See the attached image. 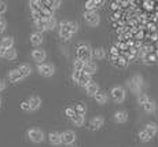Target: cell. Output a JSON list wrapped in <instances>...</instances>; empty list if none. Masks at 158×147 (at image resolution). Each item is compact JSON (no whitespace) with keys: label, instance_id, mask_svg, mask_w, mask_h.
<instances>
[{"label":"cell","instance_id":"1","mask_svg":"<svg viewBox=\"0 0 158 147\" xmlns=\"http://www.w3.org/2000/svg\"><path fill=\"white\" fill-rule=\"evenodd\" d=\"M92 52H94V51L91 50L89 45H87V44H80V45L77 47V59L83 61L84 63L89 62L91 58H92Z\"/></svg>","mask_w":158,"mask_h":147},{"label":"cell","instance_id":"2","mask_svg":"<svg viewBox=\"0 0 158 147\" xmlns=\"http://www.w3.org/2000/svg\"><path fill=\"white\" fill-rule=\"evenodd\" d=\"M84 18H85L87 23L89 26H96L101 22V17H99V14L96 13V11H87V13L84 14Z\"/></svg>","mask_w":158,"mask_h":147},{"label":"cell","instance_id":"3","mask_svg":"<svg viewBox=\"0 0 158 147\" xmlns=\"http://www.w3.org/2000/svg\"><path fill=\"white\" fill-rule=\"evenodd\" d=\"M28 136H29V139L35 143H41L44 140V133L41 132L40 129H37V128H35V129H29Z\"/></svg>","mask_w":158,"mask_h":147},{"label":"cell","instance_id":"4","mask_svg":"<svg viewBox=\"0 0 158 147\" xmlns=\"http://www.w3.org/2000/svg\"><path fill=\"white\" fill-rule=\"evenodd\" d=\"M110 94H111V98L118 103L124 102V99H125V91H124V88H121V87H114Z\"/></svg>","mask_w":158,"mask_h":147},{"label":"cell","instance_id":"5","mask_svg":"<svg viewBox=\"0 0 158 147\" xmlns=\"http://www.w3.org/2000/svg\"><path fill=\"white\" fill-rule=\"evenodd\" d=\"M39 72H40V74L45 76V77H51V76L54 74V72H55V69H54L52 65H39Z\"/></svg>","mask_w":158,"mask_h":147},{"label":"cell","instance_id":"6","mask_svg":"<svg viewBox=\"0 0 158 147\" xmlns=\"http://www.w3.org/2000/svg\"><path fill=\"white\" fill-rule=\"evenodd\" d=\"M60 27L69 30L72 35L73 33H77V30H78V25L76 22H72V21H65V22H62L60 23Z\"/></svg>","mask_w":158,"mask_h":147},{"label":"cell","instance_id":"7","mask_svg":"<svg viewBox=\"0 0 158 147\" xmlns=\"http://www.w3.org/2000/svg\"><path fill=\"white\" fill-rule=\"evenodd\" d=\"M74 140H76V135L72 131H66V132L62 133V142L66 143V145H72Z\"/></svg>","mask_w":158,"mask_h":147},{"label":"cell","instance_id":"8","mask_svg":"<svg viewBox=\"0 0 158 147\" xmlns=\"http://www.w3.org/2000/svg\"><path fill=\"white\" fill-rule=\"evenodd\" d=\"M45 57H47V54H45L44 50H35L32 52V58L33 61H36V62H43V61L45 59Z\"/></svg>","mask_w":158,"mask_h":147},{"label":"cell","instance_id":"9","mask_svg":"<svg viewBox=\"0 0 158 147\" xmlns=\"http://www.w3.org/2000/svg\"><path fill=\"white\" fill-rule=\"evenodd\" d=\"M48 139H50L51 145H60L62 143V133H58V132H51L48 135Z\"/></svg>","mask_w":158,"mask_h":147},{"label":"cell","instance_id":"10","mask_svg":"<svg viewBox=\"0 0 158 147\" xmlns=\"http://www.w3.org/2000/svg\"><path fill=\"white\" fill-rule=\"evenodd\" d=\"M103 118L102 117H95V118H92V120L89 121V127H91V129L92 131H96V129H99L101 127H103Z\"/></svg>","mask_w":158,"mask_h":147},{"label":"cell","instance_id":"11","mask_svg":"<svg viewBox=\"0 0 158 147\" xmlns=\"http://www.w3.org/2000/svg\"><path fill=\"white\" fill-rule=\"evenodd\" d=\"M129 85H131V88H132L133 91L139 92V90H140V87H142V77H139V76H135V77L131 80Z\"/></svg>","mask_w":158,"mask_h":147},{"label":"cell","instance_id":"12","mask_svg":"<svg viewBox=\"0 0 158 147\" xmlns=\"http://www.w3.org/2000/svg\"><path fill=\"white\" fill-rule=\"evenodd\" d=\"M8 78H10L11 82H18L19 80H22L23 76L21 74L19 70L15 69V70H11V72H10V74H8Z\"/></svg>","mask_w":158,"mask_h":147},{"label":"cell","instance_id":"13","mask_svg":"<svg viewBox=\"0 0 158 147\" xmlns=\"http://www.w3.org/2000/svg\"><path fill=\"white\" fill-rule=\"evenodd\" d=\"M96 72V65L94 62H87L85 63V66H84V69H83V73H85V74L88 76H91V74H94V73Z\"/></svg>","mask_w":158,"mask_h":147},{"label":"cell","instance_id":"14","mask_svg":"<svg viewBox=\"0 0 158 147\" xmlns=\"http://www.w3.org/2000/svg\"><path fill=\"white\" fill-rule=\"evenodd\" d=\"M103 2H101V0H88V2L85 3V8L87 11H95L96 7H99V4H102Z\"/></svg>","mask_w":158,"mask_h":147},{"label":"cell","instance_id":"15","mask_svg":"<svg viewBox=\"0 0 158 147\" xmlns=\"http://www.w3.org/2000/svg\"><path fill=\"white\" fill-rule=\"evenodd\" d=\"M14 39L13 37H4L2 41H0V47L6 48V50H10V48H14Z\"/></svg>","mask_w":158,"mask_h":147},{"label":"cell","instance_id":"16","mask_svg":"<svg viewBox=\"0 0 158 147\" xmlns=\"http://www.w3.org/2000/svg\"><path fill=\"white\" fill-rule=\"evenodd\" d=\"M29 105H30V110H37L41 105V99L39 96H32L29 99Z\"/></svg>","mask_w":158,"mask_h":147},{"label":"cell","instance_id":"17","mask_svg":"<svg viewBox=\"0 0 158 147\" xmlns=\"http://www.w3.org/2000/svg\"><path fill=\"white\" fill-rule=\"evenodd\" d=\"M85 90H87V94L89 95V96H95V95L99 92V87H98V84H96V82H91Z\"/></svg>","mask_w":158,"mask_h":147},{"label":"cell","instance_id":"18","mask_svg":"<svg viewBox=\"0 0 158 147\" xmlns=\"http://www.w3.org/2000/svg\"><path fill=\"white\" fill-rule=\"evenodd\" d=\"M144 131H146V133H147L150 137H154L157 135V132H158V127L156 124H148L147 127L144 128Z\"/></svg>","mask_w":158,"mask_h":147},{"label":"cell","instance_id":"19","mask_svg":"<svg viewBox=\"0 0 158 147\" xmlns=\"http://www.w3.org/2000/svg\"><path fill=\"white\" fill-rule=\"evenodd\" d=\"M114 120L117 122H125L128 120V114H127V111H115L114 113Z\"/></svg>","mask_w":158,"mask_h":147},{"label":"cell","instance_id":"20","mask_svg":"<svg viewBox=\"0 0 158 147\" xmlns=\"http://www.w3.org/2000/svg\"><path fill=\"white\" fill-rule=\"evenodd\" d=\"M30 41H32L33 45H40L41 43H43V35L41 33H33L32 36H30Z\"/></svg>","mask_w":158,"mask_h":147},{"label":"cell","instance_id":"21","mask_svg":"<svg viewBox=\"0 0 158 147\" xmlns=\"http://www.w3.org/2000/svg\"><path fill=\"white\" fill-rule=\"evenodd\" d=\"M91 76H88V74H85V73H83V74H81V77H80V81L77 82L78 85H81V87H88V85L91 84Z\"/></svg>","mask_w":158,"mask_h":147},{"label":"cell","instance_id":"22","mask_svg":"<svg viewBox=\"0 0 158 147\" xmlns=\"http://www.w3.org/2000/svg\"><path fill=\"white\" fill-rule=\"evenodd\" d=\"M94 99H95L98 103H101V105H105V103L107 102V96H106V94L105 92H101V91H99V92L96 94L95 96H94Z\"/></svg>","mask_w":158,"mask_h":147},{"label":"cell","instance_id":"23","mask_svg":"<svg viewBox=\"0 0 158 147\" xmlns=\"http://www.w3.org/2000/svg\"><path fill=\"white\" fill-rule=\"evenodd\" d=\"M18 70L21 72V74H22L23 77H26V76L30 74V72H32V67H30L29 65H21L19 67H18Z\"/></svg>","mask_w":158,"mask_h":147},{"label":"cell","instance_id":"24","mask_svg":"<svg viewBox=\"0 0 158 147\" xmlns=\"http://www.w3.org/2000/svg\"><path fill=\"white\" fill-rule=\"evenodd\" d=\"M142 107H143V110L146 113H151V111H154V110H156V103H154L153 100H148V102L144 103Z\"/></svg>","mask_w":158,"mask_h":147},{"label":"cell","instance_id":"25","mask_svg":"<svg viewBox=\"0 0 158 147\" xmlns=\"http://www.w3.org/2000/svg\"><path fill=\"white\" fill-rule=\"evenodd\" d=\"M92 57L96 58V59H103V58L106 57V52H105V50H103V48H96V50H94Z\"/></svg>","mask_w":158,"mask_h":147},{"label":"cell","instance_id":"26","mask_svg":"<svg viewBox=\"0 0 158 147\" xmlns=\"http://www.w3.org/2000/svg\"><path fill=\"white\" fill-rule=\"evenodd\" d=\"M4 58H6V59H8V61L15 59V58H17V51H15V48H10V50L6 51Z\"/></svg>","mask_w":158,"mask_h":147},{"label":"cell","instance_id":"27","mask_svg":"<svg viewBox=\"0 0 158 147\" xmlns=\"http://www.w3.org/2000/svg\"><path fill=\"white\" fill-rule=\"evenodd\" d=\"M35 23H36V26H37V29L41 30V32L47 29V22H45L44 19H37V21H35Z\"/></svg>","mask_w":158,"mask_h":147},{"label":"cell","instance_id":"28","mask_svg":"<svg viewBox=\"0 0 158 147\" xmlns=\"http://www.w3.org/2000/svg\"><path fill=\"white\" fill-rule=\"evenodd\" d=\"M73 124L74 125H77V127H81V125L84 124V116H78V114H76V117L73 118Z\"/></svg>","mask_w":158,"mask_h":147},{"label":"cell","instance_id":"29","mask_svg":"<svg viewBox=\"0 0 158 147\" xmlns=\"http://www.w3.org/2000/svg\"><path fill=\"white\" fill-rule=\"evenodd\" d=\"M84 66H85V63H84L83 61H80V59L74 61V70H77V72H83Z\"/></svg>","mask_w":158,"mask_h":147},{"label":"cell","instance_id":"30","mask_svg":"<svg viewBox=\"0 0 158 147\" xmlns=\"http://www.w3.org/2000/svg\"><path fill=\"white\" fill-rule=\"evenodd\" d=\"M76 114H78V116H84L85 114V106L83 105V103H78L77 106H76Z\"/></svg>","mask_w":158,"mask_h":147},{"label":"cell","instance_id":"31","mask_svg":"<svg viewBox=\"0 0 158 147\" xmlns=\"http://www.w3.org/2000/svg\"><path fill=\"white\" fill-rule=\"evenodd\" d=\"M148 100H150V99H148V96H147L146 94H139V96H138V102H139V105L143 106L144 103H147V102H148Z\"/></svg>","mask_w":158,"mask_h":147},{"label":"cell","instance_id":"32","mask_svg":"<svg viewBox=\"0 0 158 147\" xmlns=\"http://www.w3.org/2000/svg\"><path fill=\"white\" fill-rule=\"evenodd\" d=\"M60 37L62 39H65V40H69V39L72 37V33L69 32V30H66V29H62V27H60Z\"/></svg>","mask_w":158,"mask_h":147},{"label":"cell","instance_id":"33","mask_svg":"<svg viewBox=\"0 0 158 147\" xmlns=\"http://www.w3.org/2000/svg\"><path fill=\"white\" fill-rule=\"evenodd\" d=\"M65 114L68 116V117L70 118V120H73V118L76 117V110L73 109V107H68V109L65 110Z\"/></svg>","mask_w":158,"mask_h":147},{"label":"cell","instance_id":"34","mask_svg":"<svg viewBox=\"0 0 158 147\" xmlns=\"http://www.w3.org/2000/svg\"><path fill=\"white\" fill-rule=\"evenodd\" d=\"M139 139H140L142 142H148V140H150L151 137L148 136V135L146 133V131L143 129V131H140V132H139Z\"/></svg>","mask_w":158,"mask_h":147},{"label":"cell","instance_id":"35","mask_svg":"<svg viewBox=\"0 0 158 147\" xmlns=\"http://www.w3.org/2000/svg\"><path fill=\"white\" fill-rule=\"evenodd\" d=\"M47 22V29H54L55 27V25H56V21H55V18H50V19H47L45 21Z\"/></svg>","mask_w":158,"mask_h":147},{"label":"cell","instance_id":"36","mask_svg":"<svg viewBox=\"0 0 158 147\" xmlns=\"http://www.w3.org/2000/svg\"><path fill=\"white\" fill-rule=\"evenodd\" d=\"M81 74H83V72H77V70H74V72H73V74H72L73 81H74V82H78V81H80Z\"/></svg>","mask_w":158,"mask_h":147},{"label":"cell","instance_id":"37","mask_svg":"<svg viewBox=\"0 0 158 147\" xmlns=\"http://www.w3.org/2000/svg\"><path fill=\"white\" fill-rule=\"evenodd\" d=\"M21 109H22V110H25V111H28V110H30L29 100H23V102L21 103Z\"/></svg>","mask_w":158,"mask_h":147},{"label":"cell","instance_id":"38","mask_svg":"<svg viewBox=\"0 0 158 147\" xmlns=\"http://www.w3.org/2000/svg\"><path fill=\"white\" fill-rule=\"evenodd\" d=\"M6 10H7V4L4 2H0V14L6 13Z\"/></svg>","mask_w":158,"mask_h":147},{"label":"cell","instance_id":"39","mask_svg":"<svg viewBox=\"0 0 158 147\" xmlns=\"http://www.w3.org/2000/svg\"><path fill=\"white\" fill-rule=\"evenodd\" d=\"M4 29H6V21L0 19V33L4 32Z\"/></svg>","mask_w":158,"mask_h":147},{"label":"cell","instance_id":"40","mask_svg":"<svg viewBox=\"0 0 158 147\" xmlns=\"http://www.w3.org/2000/svg\"><path fill=\"white\" fill-rule=\"evenodd\" d=\"M4 88H6V84H4V81H2V80H0V92H2V91L4 90Z\"/></svg>","mask_w":158,"mask_h":147},{"label":"cell","instance_id":"41","mask_svg":"<svg viewBox=\"0 0 158 147\" xmlns=\"http://www.w3.org/2000/svg\"><path fill=\"white\" fill-rule=\"evenodd\" d=\"M6 48H3V47H0V55H2V57H4V54H6Z\"/></svg>","mask_w":158,"mask_h":147},{"label":"cell","instance_id":"42","mask_svg":"<svg viewBox=\"0 0 158 147\" xmlns=\"http://www.w3.org/2000/svg\"><path fill=\"white\" fill-rule=\"evenodd\" d=\"M111 54H113V55H117V54H118L117 48H111Z\"/></svg>","mask_w":158,"mask_h":147},{"label":"cell","instance_id":"43","mask_svg":"<svg viewBox=\"0 0 158 147\" xmlns=\"http://www.w3.org/2000/svg\"><path fill=\"white\" fill-rule=\"evenodd\" d=\"M0 106H2V99H0Z\"/></svg>","mask_w":158,"mask_h":147},{"label":"cell","instance_id":"44","mask_svg":"<svg viewBox=\"0 0 158 147\" xmlns=\"http://www.w3.org/2000/svg\"><path fill=\"white\" fill-rule=\"evenodd\" d=\"M70 147H73V146H70Z\"/></svg>","mask_w":158,"mask_h":147},{"label":"cell","instance_id":"45","mask_svg":"<svg viewBox=\"0 0 158 147\" xmlns=\"http://www.w3.org/2000/svg\"><path fill=\"white\" fill-rule=\"evenodd\" d=\"M0 19H2V18H0Z\"/></svg>","mask_w":158,"mask_h":147}]
</instances>
